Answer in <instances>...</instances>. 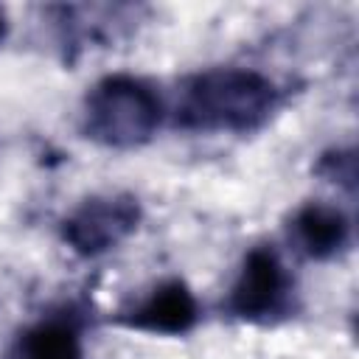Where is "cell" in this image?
Wrapping results in <instances>:
<instances>
[{
	"label": "cell",
	"mask_w": 359,
	"mask_h": 359,
	"mask_svg": "<svg viewBox=\"0 0 359 359\" xmlns=\"http://www.w3.org/2000/svg\"><path fill=\"white\" fill-rule=\"evenodd\" d=\"M286 90L252 67H208L191 73L171 109V123L202 135H252L283 107Z\"/></svg>",
	"instance_id": "6da1fadb"
},
{
	"label": "cell",
	"mask_w": 359,
	"mask_h": 359,
	"mask_svg": "<svg viewBox=\"0 0 359 359\" xmlns=\"http://www.w3.org/2000/svg\"><path fill=\"white\" fill-rule=\"evenodd\" d=\"M165 115V101L151 81L129 73H112L87 90L79 112V129L87 140L104 149L132 151L160 132Z\"/></svg>",
	"instance_id": "7a4b0ae2"
},
{
	"label": "cell",
	"mask_w": 359,
	"mask_h": 359,
	"mask_svg": "<svg viewBox=\"0 0 359 359\" xmlns=\"http://www.w3.org/2000/svg\"><path fill=\"white\" fill-rule=\"evenodd\" d=\"M297 311L294 278L272 244H255L222 300V314L247 325H278Z\"/></svg>",
	"instance_id": "3957f363"
},
{
	"label": "cell",
	"mask_w": 359,
	"mask_h": 359,
	"mask_svg": "<svg viewBox=\"0 0 359 359\" xmlns=\"http://www.w3.org/2000/svg\"><path fill=\"white\" fill-rule=\"evenodd\" d=\"M140 222L143 205L135 194H93L59 222V238L73 255L98 258L135 236Z\"/></svg>",
	"instance_id": "277c9868"
},
{
	"label": "cell",
	"mask_w": 359,
	"mask_h": 359,
	"mask_svg": "<svg viewBox=\"0 0 359 359\" xmlns=\"http://www.w3.org/2000/svg\"><path fill=\"white\" fill-rule=\"evenodd\" d=\"M143 6H129V3H62V6H48L45 14L53 28L56 48L67 65H73L84 50L93 48H109L112 42L129 36L140 17Z\"/></svg>",
	"instance_id": "5b68a950"
},
{
	"label": "cell",
	"mask_w": 359,
	"mask_h": 359,
	"mask_svg": "<svg viewBox=\"0 0 359 359\" xmlns=\"http://www.w3.org/2000/svg\"><path fill=\"white\" fill-rule=\"evenodd\" d=\"M202 317L194 289L182 278H168L151 286L140 300L121 309L115 323L154 337H182L196 328Z\"/></svg>",
	"instance_id": "8992f818"
},
{
	"label": "cell",
	"mask_w": 359,
	"mask_h": 359,
	"mask_svg": "<svg viewBox=\"0 0 359 359\" xmlns=\"http://www.w3.org/2000/svg\"><path fill=\"white\" fill-rule=\"evenodd\" d=\"M3 359H84V317L65 306L22 325Z\"/></svg>",
	"instance_id": "52a82bcc"
},
{
	"label": "cell",
	"mask_w": 359,
	"mask_h": 359,
	"mask_svg": "<svg viewBox=\"0 0 359 359\" xmlns=\"http://www.w3.org/2000/svg\"><path fill=\"white\" fill-rule=\"evenodd\" d=\"M353 238L351 216L331 202H306L289 219V241L309 261L339 258Z\"/></svg>",
	"instance_id": "ba28073f"
},
{
	"label": "cell",
	"mask_w": 359,
	"mask_h": 359,
	"mask_svg": "<svg viewBox=\"0 0 359 359\" xmlns=\"http://www.w3.org/2000/svg\"><path fill=\"white\" fill-rule=\"evenodd\" d=\"M314 171L325 182H334V185L345 188L348 194H353V188H356V154H353V149H328V151H323Z\"/></svg>",
	"instance_id": "9c48e42d"
},
{
	"label": "cell",
	"mask_w": 359,
	"mask_h": 359,
	"mask_svg": "<svg viewBox=\"0 0 359 359\" xmlns=\"http://www.w3.org/2000/svg\"><path fill=\"white\" fill-rule=\"evenodd\" d=\"M6 36H8V17H6V11L0 8V45L6 42Z\"/></svg>",
	"instance_id": "30bf717a"
}]
</instances>
